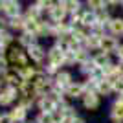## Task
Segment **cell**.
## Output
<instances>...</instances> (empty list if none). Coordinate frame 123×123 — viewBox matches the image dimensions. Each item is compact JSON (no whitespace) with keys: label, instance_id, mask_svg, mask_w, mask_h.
<instances>
[{"label":"cell","instance_id":"6da1fadb","mask_svg":"<svg viewBox=\"0 0 123 123\" xmlns=\"http://www.w3.org/2000/svg\"><path fill=\"white\" fill-rule=\"evenodd\" d=\"M28 59H30L28 53H26L20 46H11L9 51H7V62L13 64L15 70H17V68H18V70L26 68V66H28Z\"/></svg>","mask_w":123,"mask_h":123},{"label":"cell","instance_id":"7a4b0ae2","mask_svg":"<svg viewBox=\"0 0 123 123\" xmlns=\"http://www.w3.org/2000/svg\"><path fill=\"white\" fill-rule=\"evenodd\" d=\"M68 11L66 7H64V4H62V0H59V2H53L51 4V9L48 11V18H50V22H53V24H62V22L68 20Z\"/></svg>","mask_w":123,"mask_h":123},{"label":"cell","instance_id":"3957f363","mask_svg":"<svg viewBox=\"0 0 123 123\" xmlns=\"http://www.w3.org/2000/svg\"><path fill=\"white\" fill-rule=\"evenodd\" d=\"M74 81H75V79H74L70 70H59V72L55 74V77H53V86L62 90V92H66V88L70 86Z\"/></svg>","mask_w":123,"mask_h":123},{"label":"cell","instance_id":"277c9868","mask_svg":"<svg viewBox=\"0 0 123 123\" xmlns=\"http://www.w3.org/2000/svg\"><path fill=\"white\" fill-rule=\"evenodd\" d=\"M81 105L85 110H98L99 107H101V96H99L98 92H92V90H86L85 92V96L81 98Z\"/></svg>","mask_w":123,"mask_h":123},{"label":"cell","instance_id":"5b68a950","mask_svg":"<svg viewBox=\"0 0 123 123\" xmlns=\"http://www.w3.org/2000/svg\"><path fill=\"white\" fill-rule=\"evenodd\" d=\"M118 48H119V41L114 35H110V33H107V35L101 39V42H99V51L108 53V55H116Z\"/></svg>","mask_w":123,"mask_h":123},{"label":"cell","instance_id":"8992f818","mask_svg":"<svg viewBox=\"0 0 123 123\" xmlns=\"http://www.w3.org/2000/svg\"><path fill=\"white\" fill-rule=\"evenodd\" d=\"M85 92H86V88H85V83H83V81H74L72 85L66 88L64 96H66L68 101H77V99H81L83 96H85Z\"/></svg>","mask_w":123,"mask_h":123},{"label":"cell","instance_id":"52a82bcc","mask_svg":"<svg viewBox=\"0 0 123 123\" xmlns=\"http://www.w3.org/2000/svg\"><path fill=\"white\" fill-rule=\"evenodd\" d=\"M64 59H66V55H64L59 48L51 46L50 50H48L46 62H50L51 66H55V68H59V70H62V66H64Z\"/></svg>","mask_w":123,"mask_h":123},{"label":"cell","instance_id":"ba28073f","mask_svg":"<svg viewBox=\"0 0 123 123\" xmlns=\"http://www.w3.org/2000/svg\"><path fill=\"white\" fill-rule=\"evenodd\" d=\"M26 53H28V57H30L33 62H37V64H41V62H44V59L48 57V51H46V48L42 46V44H33L31 48H28L26 50Z\"/></svg>","mask_w":123,"mask_h":123},{"label":"cell","instance_id":"9c48e42d","mask_svg":"<svg viewBox=\"0 0 123 123\" xmlns=\"http://www.w3.org/2000/svg\"><path fill=\"white\" fill-rule=\"evenodd\" d=\"M18 99V88H13V86H6L0 90V105L2 107H7L11 103Z\"/></svg>","mask_w":123,"mask_h":123},{"label":"cell","instance_id":"30bf717a","mask_svg":"<svg viewBox=\"0 0 123 123\" xmlns=\"http://www.w3.org/2000/svg\"><path fill=\"white\" fill-rule=\"evenodd\" d=\"M2 11H4L9 18H15V17L22 15V6H20V2H17V0H4Z\"/></svg>","mask_w":123,"mask_h":123},{"label":"cell","instance_id":"8fae6325","mask_svg":"<svg viewBox=\"0 0 123 123\" xmlns=\"http://www.w3.org/2000/svg\"><path fill=\"white\" fill-rule=\"evenodd\" d=\"M37 107H39V112H46V114H53L57 110V105L53 99L50 98V96H44V98L37 99Z\"/></svg>","mask_w":123,"mask_h":123},{"label":"cell","instance_id":"7c38bea8","mask_svg":"<svg viewBox=\"0 0 123 123\" xmlns=\"http://www.w3.org/2000/svg\"><path fill=\"white\" fill-rule=\"evenodd\" d=\"M107 31L114 37L123 35V17H112L110 22L107 24Z\"/></svg>","mask_w":123,"mask_h":123},{"label":"cell","instance_id":"4fadbf2b","mask_svg":"<svg viewBox=\"0 0 123 123\" xmlns=\"http://www.w3.org/2000/svg\"><path fill=\"white\" fill-rule=\"evenodd\" d=\"M108 118L112 119V123H123V105L114 99V103L108 108Z\"/></svg>","mask_w":123,"mask_h":123},{"label":"cell","instance_id":"5bb4252c","mask_svg":"<svg viewBox=\"0 0 123 123\" xmlns=\"http://www.w3.org/2000/svg\"><path fill=\"white\" fill-rule=\"evenodd\" d=\"M81 24L85 26L88 31H90L94 26L99 24V22H98V15H96L94 11H88L86 7H85V9H83V20H81Z\"/></svg>","mask_w":123,"mask_h":123},{"label":"cell","instance_id":"9a60e30c","mask_svg":"<svg viewBox=\"0 0 123 123\" xmlns=\"http://www.w3.org/2000/svg\"><path fill=\"white\" fill-rule=\"evenodd\" d=\"M96 92H98L101 98H103V96H105V98H107V96H112V94H116V92H114V83L110 81V79H103V81L98 83Z\"/></svg>","mask_w":123,"mask_h":123},{"label":"cell","instance_id":"2e32d148","mask_svg":"<svg viewBox=\"0 0 123 123\" xmlns=\"http://www.w3.org/2000/svg\"><path fill=\"white\" fill-rule=\"evenodd\" d=\"M92 61L96 62V66L98 68H105L108 64H112V55H108V53H103V51H98V53H92Z\"/></svg>","mask_w":123,"mask_h":123},{"label":"cell","instance_id":"e0dca14e","mask_svg":"<svg viewBox=\"0 0 123 123\" xmlns=\"http://www.w3.org/2000/svg\"><path fill=\"white\" fill-rule=\"evenodd\" d=\"M11 116V119H13V123H24L26 118H28V110L26 108H22L20 105H17V107L11 108V112H7Z\"/></svg>","mask_w":123,"mask_h":123},{"label":"cell","instance_id":"ac0fdd59","mask_svg":"<svg viewBox=\"0 0 123 123\" xmlns=\"http://www.w3.org/2000/svg\"><path fill=\"white\" fill-rule=\"evenodd\" d=\"M4 77H6L7 86H13V88H20L22 86V79H20V75H18V70H9Z\"/></svg>","mask_w":123,"mask_h":123},{"label":"cell","instance_id":"d6986e66","mask_svg":"<svg viewBox=\"0 0 123 123\" xmlns=\"http://www.w3.org/2000/svg\"><path fill=\"white\" fill-rule=\"evenodd\" d=\"M18 42H20V48H31L33 44H37V37L31 35V33H26V31H22L20 37H18Z\"/></svg>","mask_w":123,"mask_h":123},{"label":"cell","instance_id":"ffe728a7","mask_svg":"<svg viewBox=\"0 0 123 123\" xmlns=\"http://www.w3.org/2000/svg\"><path fill=\"white\" fill-rule=\"evenodd\" d=\"M37 72H39L37 68H33V66H30V64H28L26 68L18 70V75H20L22 83H31V79H33V77L37 75Z\"/></svg>","mask_w":123,"mask_h":123},{"label":"cell","instance_id":"44dd1931","mask_svg":"<svg viewBox=\"0 0 123 123\" xmlns=\"http://www.w3.org/2000/svg\"><path fill=\"white\" fill-rule=\"evenodd\" d=\"M62 4H64V7H66L68 15L77 13V11H81L83 7H85V4H83L81 0H62Z\"/></svg>","mask_w":123,"mask_h":123},{"label":"cell","instance_id":"7402d4cb","mask_svg":"<svg viewBox=\"0 0 123 123\" xmlns=\"http://www.w3.org/2000/svg\"><path fill=\"white\" fill-rule=\"evenodd\" d=\"M85 7L88 11L98 13L101 9H107V0H88V2H85Z\"/></svg>","mask_w":123,"mask_h":123},{"label":"cell","instance_id":"603a6c76","mask_svg":"<svg viewBox=\"0 0 123 123\" xmlns=\"http://www.w3.org/2000/svg\"><path fill=\"white\" fill-rule=\"evenodd\" d=\"M9 28L24 31V28H26V17L20 15V17H15V18H9Z\"/></svg>","mask_w":123,"mask_h":123},{"label":"cell","instance_id":"cb8c5ba5","mask_svg":"<svg viewBox=\"0 0 123 123\" xmlns=\"http://www.w3.org/2000/svg\"><path fill=\"white\" fill-rule=\"evenodd\" d=\"M35 121L37 123H55L53 121V116H51V114H46V112H39Z\"/></svg>","mask_w":123,"mask_h":123},{"label":"cell","instance_id":"d4e9b609","mask_svg":"<svg viewBox=\"0 0 123 123\" xmlns=\"http://www.w3.org/2000/svg\"><path fill=\"white\" fill-rule=\"evenodd\" d=\"M7 66H9V62H7V59H4V57H0V74H7L9 70H7Z\"/></svg>","mask_w":123,"mask_h":123},{"label":"cell","instance_id":"484cf974","mask_svg":"<svg viewBox=\"0 0 123 123\" xmlns=\"http://www.w3.org/2000/svg\"><path fill=\"white\" fill-rule=\"evenodd\" d=\"M112 83H114V92L121 94L123 92V77H121V79H116V81H112Z\"/></svg>","mask_w":123,"mask_h":123},{"label":"cell","instance_id":"4316f807","mask_svg":"<svg viewBox=\"0 0 123 123\" xmlns=\"http://www.w3.org/2000/svg\"><path fill=\"white\" fill-rule=\"evenodd\" d=\"M116 59H118V62H123V42L119 44L118 51H116Z\"/></svg>","mask_w":123,"mask_h":123},{"label":"cell","instance_id":"83f0119b","mask_svg":"<svg viewBox=\"0 0 123 123\" xmlns=\"http://www.w3.org/2000/svg\"><path fill=\"white\" fill-rule=\"evenodd\" d=\"M7 26H9V22L6 20V18H2V17H0V33H4Z\"/></svg>","mask_w":123,"mask_h":123},{"label":"cell","instance_id":"f1b7e54d","mask_svg":"<svg viewBox=\"0 0 123 123\" xmlns=\"http://www.w3.org/2000/svg\"><path fill=\"white\" fill-rule=\"evenodd\" d=\"M0 123H13V119H11L9 114H2L0 116Z\"/></svg>","mask_w":123,"mask_h":123},{"label":"cell","instance_id":"f546056e","mask_svg":"<svg viewBox=\"0 0 123 123\" xmlns=\"http://www.w3.org/2000/svg\"><path fill=\"white\" fill-rule=\"evenodd\" d=\"M116 101L123 105V92H121V94H116Z\"/></svg>","mask_w":123,"mask_h":123},{"label":"cell","instance_id":"4dcf8cb0","mask_svg":"<svg viewBox=\"0 0 123 123\" xmlns=\"http://www.w3.org/2000/svg\"><path fill=\"white\" fill-rule=\"evenodd\" d=\"M74 123H86V121H85V118H81V116H79V118H77Z\"/></svg>","mask_w":123,"mask_h":123},{"label":"cell","instance_id":"1f68e13d","mask_svg":"<svg viewBox=\"0 0 123 123\" xmlns=\"http://www.w3.org/2000/svg\"><path fill=\"white\" fill-rule=\"evenodd\" d=\"M121 7H123V0H121Z\"/></svg>","mask_w":123,"mask_h":123}]
</instances>
